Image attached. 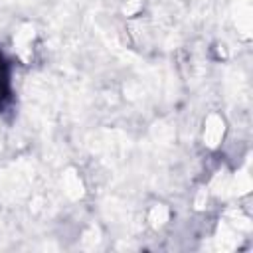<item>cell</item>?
Returning <instances> with one entry per match:
<instances>
[{"label":"cell","instance_id":"cell-1","mask_svg":"<svg viewBox=\"0 0 253 253\" xmlns=\"http://www.w3.org/2000/svg\"><path fill=\"white\" fill-rule=\"evenodd\" d=\"M10 95H12V89H10V69H8V61L0 53V109H4L8 105Z\"/></svg>","mask_w":253,"mask_h":253}]
</instances>
